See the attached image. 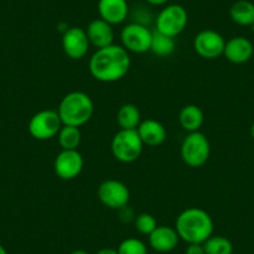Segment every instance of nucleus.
I'll use <instances>...</instances> for the list:
<instances>
[{
    "label": "nucleus",
    "mask_w": 254,
    "mask_h": 254,
    "mask_svg": "<svg viewBox=\"0 0 254 254\" xmlns=\"http://www.w3.org/2000/svg\"><path fill=\"white\" fill-rule=\"evenodd\" d=\"M131 67L130 54L124 46L112 45L96 49L89 60V71L100 82H116L126 76Z\"/></svg>",
    "instance_id": "obj_1"
},
{
    "label": "nucleus",
    "mask_w": 254,
    "mask_h": 254,
    "mask_svg": "<svg viewBox=\"0 0 254 254\" xmlns=\"http://www.w3.org/2000/svg\"><path fill=\"white\" fill-rule=\"evenodd\" d=\"M175 228L180 239L187 244H203L213 236V219L204 209L190 207L178 214Z\"/></svg>",
    "instance_id": "obj_2"
},
{
    "label": "nucleus",
    "mask_w": 254,
    "mask_h": 254,
    "mask_svg": "<svg viewBox=\"0 0 254 254\" xmlns=\"http://www.w3.org/2000/svg\"><path fill=\"white\" fill-rule=\"evenodd\" d=\"M56 111L63 125L81 127L94 115V101L85 92L72 91L61 99Z\"/></svg>",
    "instance_id": "obj_3"
},
{
    "label": "nucleus",
    "mask_w": 254,
    "mask_h": 254,
    "mask_svg": "<svg viewBox=\"0 0 254 254\" xmlns=\"http://www.w3.org/2000/svg\"><path fill=\"white\" fill-rule=\"evenodd\" d=\"M143 142L137 130H120L111 141V152L119 162L132 163L141 156Z\"/></svg>",
    "instance_id": "obj_4"
},
{
    "label": "nucleus",
    "mask_w": 254,
    "mask_h": 254,
    "mask_svg": "<svg viewBox=\"0 0 254 254\" xmlns=\"http://www.w3.org/2000/svg\"><path fill=\"white\" fill-rule=\"evenodd\" d=\"M211 155V145L208 138L201 131L190 132L181 145V158L192 168L202 167Z\"/></svg>",
    "instance_id": "obj_5"
},
{
    "label": "nucleus",
    "mask_w": 254,
    "mask_h": 254,
    "mask_svg": "<svg viewBox=\"0 0 254 254\" xmlns=\"http://www.w3.org/2000/svg\"><path fill=\"white\" fill-rule=\"evenodd\" d=\"M187 23V10L180 4H170L158 13L156 18V31L176 38L185 30Z\"/></svg>",
    "instance_id": "obj_6"
},
{
    "label": "nucleus",
    "mask_w": 254,
    "mask_h": 254,
    "mask_svg": "<svg viewBox=\"0 0 254 254\" xmlns=\"http://www.w3.org/2000/svg\"><path fill=\"white\" fill-rule=\"evenodd\" d=\"M63 127L60 116L56 110H41L33 115L28 124V130L31 137L39 141H46L58 136Z\"/></svg>",
    "instance_id": "obj_7"
},
{
    "label": "nucleus",
    "mask_w": 254,
    "mask_h": 254,
    "mask_svg": "<svg viewBox=\"0 0 254 254\" xmlns=\"http://www.w3.org/2000/svg\"><path fill=\"white\" fill-rule=\"evenodd\" d=\"M152 34L145 24L130 23L122 28L120 38H121L122 46L128 53L145 54L150 51Z\"/></svg>",
    "instance_id": "obj_8"
},
{
    "label": "nucleus",
    "mask_w": 254,
    "mask_h": 254,
    "mask_svg": "<svg viewBox=\"0 0 254 254\" xmlns=\"http://www.w3.org/2000/svg\"><path fill=\"white\" fill-rule=\"evenodd\" d=\"M97 197L105 207L110 209H121L130 201V190L119 180H106L97 188Z\"/></svg>",
    "instance_id": "obj_9"
},
{
    "label": "nucleus",
    "mask_w": 254,
    "mask_h": 254,
    "mask_svg": "<svg viewBox=\"0 0 254 254\" xmlns=\"http://www.w3.org/2000/svg\"><path fill=\"white\" fill-rule=\"evenodd\" d=\"M84 168V157L77 150H61L54 161V171L59 178L71 181L79 177Z\"/></svg>",
    "instance_id": "obj_10"
},
{
    "label": "nucleus",
    "mask_w": 254,
    "mask_h": 254,
    "mask_svg": "<svg viewBox=\"0 0 254 254\" xmlns=\"http://www.w3.org/2000/svg\"><path fill=\"white\" fill-rule=\"evenodd\" d=\"M226 40L216 30H202L194 36L193 49L201 58L214 60L223 55Z\"/></svg>",
    "instance_id": "obj_11"
},
{
    "label": "nucleus",
    "mask_w": 254,
    "mask_h": 254,
    "mask_svg": "<svg viewBox=\"0 0 254 254\" xmlns=\"http://www.w3.org/2000/svg\"><path fill=\"white\" fill-rule=\"evenodd\" d=\"M63 50L71 60H81L90 49V41L86 30L79 26H71L63 34Z\"/></svg>",
    "instance_id": "obj_12"
},
{
    "label": "nucleus",
    "mask_w": 254,
    "mask_h": 254,
    "mask_svg": "<svg viewBox=\"0 0 254 254\" xmlns=\"http://www.w3.org/2000/svg\"><path fill=\"white\" fill-rule=\"evenodd\" d=\"M254 48L249 39L244 36H234L226 41L223 56L232 64H244L253 56Z\"/></svg>",
    "instance_id": "obj_13"
},
{
    "label": "nucleus",
    "mask_w": 254,
    "mask_h": 254,
    "mask_svg": "<svg viewBox=\"0 0 254 254\" xmlns=\"http://www.w3.org/2000/svg\"><path fill=\"white\" fill-rule=\"evenodd\" d=\"M180 237L173 227L157 226L155 231L148 236L151 248L157 253H170L178 246Z\"/></svg>",
    "instance_id": "obj_14"
},
{
    "label": "nucleus",
    "mask_w": 254,
    "mask_h": 254,
    "mask_svg": "<svg viewBox=\"0 0 254 254\" xmlns=\"http://www.w3.org/2000/svg\"><path fill=\"white\" fill-rule=\"evenodd\" d=\"M87 38H89L90 45L95 46L96 49H102L114 44L115 33L111 24L102 20L101 18L94 19L90 21L86 29Z\"/></svg>",
    "instance_id": "obj_15"
},
{
    "label": "nucleus",
    "mask_w": 254,
    "mask_h": 254,
    "mask_svg": "<svg viewBox=\"0 0 254 254\" xmlns=\"http://www.w3.org/2000/svg\"><path fill=\"white\" fill-rule=\"evenodd\" d=\"M97 10L102 20L111 25H119L127 19L128 4L126 0H99Z\"/></svg>",
    "instance_id": "obj_16"
},
{
    "label": "nucleus",
    "mask_w": 254,
    "mask_h": 254,
    "mask_svg": "<svg viewBox=\"0 0 254 254\" xmlns=\"http://www.w3.org/2000/svg\"><path fill=\"white\" fill-rule=\"evenodd\" d=\"M137 132L143 145L151 146V147H157V146L162 145L167 138L166 127L160 121L153 119L141 121L140 126L137 127Z\"/></svg>",
    "instance_id": "obj_17"
},
{
    "label": "nucleus",
    "mask_w": 254,
    "mask_h": 254,
    "mask_svg": "<svg viewBox=\"0 0 254 254\" xmlns=\"http://www.w3.org/2000/svg\"><path fill=\"white\" fill-rule=\"evenodd\" d=\"M178 122L183 130L190 132L199 131L204 122V114L197 105H186L178 115Z\"/></svg>",
    "instance_id": "obj_18"
},
{
    "label": "nucleus",
    "mask_w": 254,
    "mask_h": 254,
    "mask_svg": "<svg viewBox=\"0 0 254 254\" xmlns=\"http://www.w3.org/2000/svg\"><path fill=\"white\" fill-rule=\"evenodd\" d=\"M120 130H137L141 124V112L133 104H125L119 109L116 115Z\"/></svg>",
    "instance_id": "obj_19"
},
{
    "label": "nucleus",
    "mask_w": 254,
    "mask_h": 254,
    "mask_svg": "<svg viewBox=\"0 0 254 254\" xmlns=\"http://www.w3.org/2000/svg\"><path fill=\"white\" fill-rule=\"evenodd\" d=\"M233 23L241 26H252L254 24V3L249 0H237L229 9Z\"/></svg>",
    "instance_id": "obj_20"
},
{
    "label": "nucleus",
    "mask_w": 254,
    "mask_h": 254,
    "mask_svg": "<svg viewBox=\"0 0 254 254\" xmlns=\"http://www.w3.org/2000/svg\"><path fill=\"white\" fill-rule=\"evenodd\" d=\"M58 141L61 150H77L81 142V131L79 127L63 125L58 133Z\"/></svg>",
    "instance_id": "obj_21"
},
{
    "label": "nucleus",
    "mask_w": 254,
    "mask_h": 254,
    "mask_svg": "<svg viewBox=\"0 0 254 254\" xmlns=\"http://www.w3.org/2000/svg\"><path fill=\"white\" fill-rule=\"evenodd\" d=\"M175 49V38H171L165 34L158 33V31H153L150 51H152L155 55L160 56V58H167V56L172 55Z\"/></svg>",
    "instance_id": "obj_22"
},
{
    "label": "nucleus",
    "mask_w": 254,
    "mask_h": 254,
    "mask_svg": "<svg viewBox=\"0 0 254 254\" xmlns=\"http://www.w3.org/2000/svg\"><path fill=\"white\" fill-rule=\"evenodd\" d=\"M206 254H232L233 244L223 236H211L203 243Z\"/></svg>",
    "instance_id": "obj_23"
},
{
    "label": "nucleus",
    "mask_w": 254,
    "mask_h": 254,
    "mask_svg": "<svg viewBox=\"0 0 254 254\" xmlns=\"http://www.w3.org/2000/svg\"><path fill=\"white\" fill-rule=\"evenodd\" d=\"M119 254H147V247L138 238H126L117 247Z\"/></svg>",
    "instance_id": "obj_24"
},
{
    "label": "nucleus",
    "mask_w": 254,
    "mask_h": 254,
    "mask_svg": "<svg viewBox=\"0 0 254 254\" xmlns=\"http://www.w3.org/2000/svg\"><path fill=\"white\" fill-rule=\"evenodd\" d=\"M157 221L150 213H141L135 218V227L138 233L143 236H150L157 227Z\"/></svg>",
    "instance_id": "obj_25"
},
{
    "label": "nucleus",
    "mask_w": 254,
    "mask_h": 254,
    "mask_svg": "<svg viewBox=\"0 0 254 254\" xmlns=\"http://www.w3.org/2000/svg\"><path fill=\"white\" fill-rule=\"evenodd\" d=\"M185 254H206L203 248V244H188L187 248H186Z\"/></svg>",
    "instance_id": "obj_26"
},
{
    "label": "nucleus",
    "mask_w": 254,
    "mask_h": 254,
    "mask_svg": "<svg viewBox=\"0 0 254 254\" xmlns=\"http://www.w3.org/2000/svg\"><path fill=\"white\" fill-rule=\"evenodd\" d=\"M145 1L147 4H150V5L162 6V5H166V4H167L170 0H145Z\"/></svg>",
    "instance_id": "obj_27"
},
{
    "label": "nucleus",
    "mask_w": 254,
    "mask_h": 254,
    "mask_svg": "<svg viewBox=\"0 0 254 254\" xmlns=\"http://www.w3.org/2000/svg\"><path fill=\"white\" fill-rule=\"evenodd\" d=\"M96 254H119L117 253V249L114 248H102L97 252Z\"/></svg>",
    "instance_id": "obj_28"
},
{
    "label": "nucleus",
    "mask_w": 254,
    "mask_h": 254,
    "mask_svg": "<svg viewBox=\"0 0 254 254\" xmlns=\"http://www.w3.org/2000/svg\"><path fill=\"white\" fill-rule=\"evenodd\" d=\"M70 254H90V253H89V252L84 251V249H76V251L71 252Z\"/></svg>",
    "instance_id": "obj_29"
},
{
    "label": "nucleus",
    "mask_w": 254,
    "mask_h": 254,
    "mask_svg": "<svg viewBox=\"0 0 254 254\" xmlns=\"http://www.w3.org/2000/svg\"><path fill=\"white\" fill-rule=\"evenodd\" d=\"M0 254H8V252H6V249L4 248L1 244H0Z\"/></svg>",
    "instance_id": "obj_30"
},
{
    "label": "nucleus",
    "mask_w": 254,
    "mask_h": 254,
    "mask_svg": "<svg viewBox=\"0 0 254 254\" xmlns=\"http://www.w3.org/2000/svg\"><path fill=\"white\" fill-rule=\"evenodd\" d=\"M251 133H252V137H253V140H254V122H253V125H252V128H251Z\"/></svg>",
    "instance_id": "obj_31"
},
{
    "label": "nucleus",
    "mask_w": 254,
    "mask_h": 254,
    "mask_svg": "<svg viewBox=\"0 0 254 254\" xmlns=\"http://www.w3.org/2000/svg\"><path fill=\"white\" fill-rule=\"evenodd\" d=\"M251 29H252V31H253V33H254V24L251 26Z\"/></svg>",
    "instance_id": "obj_32"
}]
</instances>
